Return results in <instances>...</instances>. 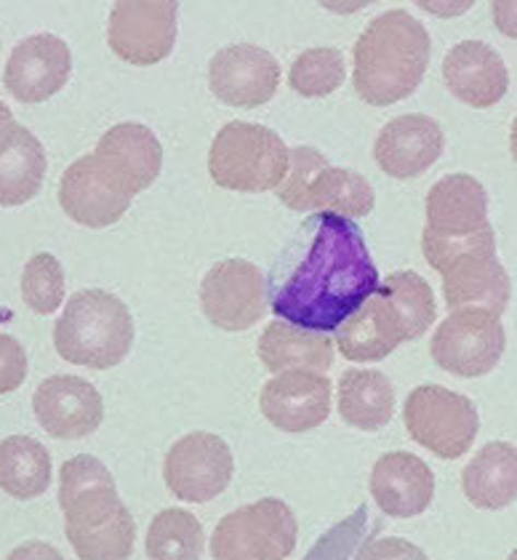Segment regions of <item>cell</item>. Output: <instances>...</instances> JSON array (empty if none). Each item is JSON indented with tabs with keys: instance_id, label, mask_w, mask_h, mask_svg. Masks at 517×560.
<instances>
[{
	"instance_id": "cell-25",
	"label": "cell",
	"mask_w": 517,
	"mask_h": 560,
	"mask_svg": "<svg viewBox=\"0 0 517 560\" xmlns=\"http://www.w3.org/2000/svg\"><path fill=\"white\" fill-rule=\"evenodd\" d=\"M406 342L398 313L376 291L342 326L337 328V347L352 363H376L392 355L395 347Z\"/></svg>"
},
{
	"instance_id": "cell-34",
	"label": "cell",
	"mask_w": 517,
	"mask_h": 560,
	"mask_svg": "<svg viewBox=\"0 0 517 560\" xmlns=\"http://www.w3.org/2000/svg\"><path fill=\"white\" fill-rule=\"evenodd\" d=\"M374 532L376 528H371L368 523V508L361 504L355 513L333 523L324 537L315 541L304 560H361L363 547L368 545Z\"/></svg>"
},
{
	"instance_id": "cell-24",
	"label": "cell",
	"mask_w": 517,
	"mask_h": 560,
	"mask_svg": "<svg viewBox=\"0 0 517 560\" xmlns=\"http://www.w3.org/2000/svg\"><path fill=\"white\" fill-rule=\"evenodd\" d=\"M483 228H491L489 192L474 176L451 174L430 187L424 233L472 235Z\"/></svg>"
},
{
	"instance_id": "cell-18",
	"label": "cell",
	"mask_w": 517,
	"mask_h": 560,
	"mask_svg": "<svg viewBox=\"0 0 517 560\" xmlns=\"http://www.w3.org/2000/svg\"><path fill=\"white\" fill-rule=\"evenodd\" d=\"M446 150V133L435 118L422 113L392 118L379 131L374 144V161L392 179H416L440 161Z\"/></svg>"
},
{
	"instance_id": "cell-27",
	"label": "cell",
	"mask_w": 517,
	"mask_h": 560,
	"mask_svg": "<svg viewBox=\"0 0 517 560\" xmlns=\"http://www.w3.org/2000/svg\"><path fill=\"white\" fill-rule=\"evenodd\" d=\"M257 352L259 361L272 374L294 369L326 374L333 366V339L328 334L307 331L283 320H272L270 326H265Z\"/></svg>"
},
{
	"instance_id": "cell-14",
	"label": "cell",
	"mask_w": 517,
	"mask_h": 560,
	"mask_svg": "<svg viewBox=\"0 0 517 560\" xmlns=\"http://www.w3.org/2000/svg\"><path fill=\"white\" fill-rule=\"evenodd\" d=\"M209 86L230 107H261L278 94L281 65L267 48L254 44L219 48L209 65Z\"/></svg>"
},
{
	"instance_id": "cell-9",
	"label": "cell",
	"mask_w": 517,
	"mask_h": 560,
	"mask_svg": "<svg viewBox=\"0 0 517 560\" xmlns=\"http://www.w3.org/2000/svg\"><path fill=\"white\" fill-rule=\"evenodd\" d=\"M504 347H507V331L496 313L485 307H461L435 328L430 355L448 374L474 380L498 366Z\"/></svg>"
},
{
	"instance_id": "cell-10",
	"label": "cell",
	"mask_w": 517,
	"mask_h": 560,
	"mask_svg": "<svg viewBox=\"0 0 517 560\" xmlns=\"http://www.w3.org/2000/svg\"><path fill=\"white\" fill-rule=\"evenodd\" d=\"M233 475L235 456L214 432H190L179 438L163 462L168 491L192 504H205L224 494Z\"/></svg>"
},
{
	"instance_id": "cell-21",
	"label": "cell",
	"mask_w": 517,
	"mask_h": 560,
	"mask_svg": "<svg viewBox=\"0 0 517 560\" xmlns=\"http://www.w3.org/2000/svg\"><path fill=\"white\" fill-rule=\"evenodd\" d=\"M48 172L46 150L33 131L16 124L0 102V206L14 209L40 192Z\"/></svg>"
},
{
	"instance_id": "cell-32",
	"label": "cell",
	"mask_w": 517,
	"mask_h": 560,
	"mask_svg": "<svg viewBox=\"0 0 517 560\" xmlns=\"http://www.w3.org/2000/svg\"><path fill=\"white\" fill-rule=\"evenodd\" d=\"M346 62L344 54L333 46L307 48L291 65L289 83L299 96L315 100V96L333 94L344 83Z\"/></svg>"
},
{
	"instance_id": "cell-23",
	"label": "cell",
	"mask_w": 517,
	"mask_h": 560,
	"mask_svg": "<svg viewBox=\"0 0 517 560\" xmlns=\"http://www.w3.org/2000/svg\"><path fill=\"white\" fill-rule=\"evenodd\" d=\"M448 307H485L502 315L509 302V276L496 259V248L470 252L440 270Z\"/></svg>"
},
{
	"instance_id": "cell-33",
	"label": "cell",
	"mask_w": 517,
	"mask_h": 560,
	"mask_svg": "<svg viewBox=\"0 0 517 560\" xmlns=\"http://www.w3.org/2000/svg\"><path fill=\"white\" fill-rule=\"evenodd\" d=\"M64 270L54 254H35L22 270V300L33 313L51 315L64 302Z\"/></svg>"
},
{
	"instance_id": "cell-26",
	"label": "cell",
	"mask_w": 517,
	"mask_h": 560,
	"mask_svg": "<svg viewBox=\"0 0 517 560\" xmlns=\"http://www.w3.org/2000/svg\"><path fill=\"white\" fill-rule=\"evenodd\" d=\"M461 491L478 510L509 508L517 497V448L513 443H485L461 470Z\"/></svg>"
},
{
	"instance_id": "cell-12",
	"label": "cell",
	"mask_w": 517,
	"mask_h": 560,
	"mask_svg": "<svg viewBox=\"0 0 517 560\" xmlns=\"http://www.w3.org/2000/svg\"><path fill=\"white\" fill-rule=\"evenodd\" d=\"M200 307L222 331H248L267 313V280L246 259H224L200 283Z\"/></svg>"
},
{
	"instance_id": "cell-31",
	"label": "cell",
	"mask_w": 517,
	"mask_h": 560,
	"mask_svg": "<svg viewBox=\"0 0 517 560\" xmlns=\"http://www.w3.org/2000/svg\"><path fill=\"white\" fill-rule=\"evenodd\" d=\"M144 550L150 560H200L205 550L203 526L181 508L161 510L152 517Z\"/></svg>"
},
{
	"instance_id": "cell-2",
	"label": "cell",
	"mask_w": 517,
	"mask_h": 560,
	"mask_svg": "<svg viewBox=\"0 0 517 560\" xmlns=\"http://www.w3.org/2000/svg\"><path fill=\"white\" fill-rule=\"evenodd\" d=\"M64 534L78 560H129L137 521L118 494L113 472L91 454L67 459L59 472Z\"/></svg>"
},
{
	"instance_id": "cell-19",
	"label": "cell",
	"mask_w": 517,
	"mask_h": 560,
	"mask_svg": "<svg viewBox=\"0 0 517 560\" xmlns=\"http://www.w3.org/2000/svg\"><path fill=\"white\" fill-rule=\"evenodd\" d=\"M96 161L131 198L150 190L161 176L163 148L157 137L142 124H118L102 133L94 150Z\"/></svg>"
},
{
	"instance_id": "cell-28",
	"label": "cell",
	"mask_w": 517,
	"mask_h": 560,
	"mask_svg": "<svg viewBox=\"0 0 517 560\" xmlns=\"http://www.w3.org/2000/svg\"><path fill=\"white\" fill-rule=\"evenodd\" d=\"M395 385L385 371L346 369L339 380V417L350 428L376 432L392 422Z\"/></svg>"
},
{
	"instance_id": "cell-5",
	"label": "cell",
	"mask_w": 517,
	"mask_h": 560,
	"mask_svg": "<svg viewBox=\"0 0 517 560\" xmlns=\"http://www.w3.org/2000/svg\"><path fill=\"white\" fill-rule=\"evenodd\" d=\"M291 172L278 185V198L291 211H328L346 219H363L374 211L376 192L363 174L337 168L315 148L289 150Z\"/></svg>"
},
{
	"instance_id": "cell-17",
	"label": "cell",
	"mask_w": 517,
	"mask_h": 560,
	"mask_svg": "<svg viewBox=\"0 0 517 560\" xmlns=\"http://www.w3.org/2000/svg\"><path fill=\"white\" fill-rule=\"evenodd\" d=\"M131 195L120 190L118 182L105 172L96 155L78 158L59 182V203L72 222L83 228H113L131 209Z\"/></svg>"
},
{
	"instance_id": "cell-3",
	"label": "cell",
	"mask_w": 517,
	"mask_h": 560,
	"mask_svg": "<svg viewBox=\"0 0 517 560\" xmlns=\"http://www.w3.org/2000/svg\"><path fill=\"white\" fill-rule=\"evenodd\" d=\"M432 54L427 27L406 9L379 14L352 48V86L371 107H389L422 86Z\"/></svg>"
},
{
	"instance_id": "cell-30",
	"label": "cell",
	"mask_w": 517,
	"mask_h": 560,
	"mask_svg": "<svg viewBox=\"0 0 517 560\" xmlns=\"http://www.w3.org/2000/svg\"><path fill=\"white\" fill-rule=\"evenodd\" d=\"M379 291L385 300L392 304L398 313L400 326H403L406 342L419 339L437 318V302L432 285L419 272L398 270L389 272L385 283H379Z\"/></svg>"
},
{
	"instance_id": "cell-37",
	"label": "cell",
	"mask_w": 517,
	"mask_h": 560,
	"mask_svg": "<svg viewBox=\"0 0 517 560\" xmlns=\"http://www.w3.org/2000/svg\"><path fill=\"white\" fill-rule=\"evenodd\" d=\"M5 560H64V556L57 550V547L48 545V541L33 539L16 547V550Z\"/></svg>"
},
{
	"instance_id": "cell-1",
	"label": "cell",
	"mask_w": 517,
	"mask_h": 560,
	"mask_svg": "<svg viewBox=\"0 0 517 560\" xmlns=\"http://www.w3.org/2000/svg\"><path fill=\"white\" fill-rule=\"evenodd\" d=\"M294 243L302 259L272 291V313L307 331H337L381 283L366 235L352 219L320 211L304 222Z\"/></svg>"
},
{
	"instance_id": "cell-15",
	"label": "cell",
	"mask_w": 517,
	"mask_h": 560,
	"mask_svg": "<svg viewBox=\"0 0 517 560\" xmlns=\"http://www.w3.org/2000/svg\"><path fill=\"white\" fill-rule=\"evenodd\" d=\"M331 380L318 371H281L259 393V409L281 432L302 435L331 413Z\"/></svg>"
},
{
	"instance_id": "cell-8",
	"label": "cell",
	"mask_w": 517,
	"mask_h": 560,
	"mask_svg": "<svg viewBox=\"0 0 517 560\" xmlns=\"http://www.w3.org/2000/svg\"><path fill=\"white\" fill-rule=\"evenodd\" d=\"M406 430L437 459H459L472 448L480 417L467 395L443 385H419L406 398Z\"/></svg>"
},
{
	"instance_id": "cell-36",
	"label": "cell",
	"mask_w": 517,
	"mask_h": 560,
	"mask_svg": "<svg viewBox=\"0 0 517 560\" xmlns=\"http://www.w3.org/2000/svg\"><path fill=\"white\" fill-rule=\"evenodd\" d=\"M361 560H430L422 547H416L409 539L400 537H385V539H371L363 547Z\"/></svg>"
},
{
	"instance_id": "cell-29",
	"label": "cell",
	"mask_w": 517,
	"mask_h": 560,
	"mask_svg": "<svg viewBox=\"0 0 517 560\" xmlns=\"http://www.w3.org/2000/svg\"><path fill=\"white\" fill-rule=\"evenodd\" d=\"M51 454L30 435H11L0 441V491L30 502L44 497L51 486Z\"/></svg>"
},
{
	"instance_id": "cell-11",
	"label": "cell",
	"mask_w": 517,
	"mask_h": 560,
	"mask_svg": "<svg viewBox=\"0 0 517 560\" xmlns=\"http://www.w3.org/2000/svg\"><path fill=\"white\" fill-rule=\"evenodd\" d=\"M179 5L168 0H124L109 11L107 44L115 57L137 67H150L172 57Z\"/></svg>"
},
{
	"instance_id": "cell-22",
	"label": "cell",
	"mask_w": 517,
	"mask_h": 560,
	"mask_svg": "<svg viewBox=\"0 0 517 560\" xmlns=\"http://www.w3.org/2000/svg\"><path fill=\"white\" fill-rule=\"evenodd\" d=\"M443 81L459 102L489 109L507 94L509 72L496 48L483 40H461L443 59Z\"/></svg>"
},
{
	"instance_id": "cell-13",
	"label": "cell",
	"mask_w": 517,
	"mask_h": 560,
	"mask_svg": "<svg viewBox=\"0 0 517 560\" xmlns=\"http://www.w3.org/2000/svg\"><path fill=\"white\" fill-rule=\"evenodd\" d=\"M33 411L46 435L57 441L89 438L105 422V400L83 376H48L33 395Z\"/></svg>"
},
{
	"instance_id": "cell-7",
	"label": "cell",
	"mask_w": 517,
	"mask_h": 560,
	"mask_svg": "<svg viewBox=\"0 0 517 560\" xmlns=\"http://www.w3.org/2000/svg\"><path fill=\"white\" fill-rule=\"evenodd\" d=\"M299 523L283 499L267 497L219 521L211 539L214 560H285L294 556Z\"/></svg>"
},
{
	"instance_id": "cell-16",
	"label": "cell",
	"mask_w": 517,
	"mask_h": 560,
	"mask_svg": "<svg viewBox=\"0 0 517 560\" xmlns=\"http://www.w3.org/2000/svg\"><path fill=\"white\" fill-rule=\"evenodd\" d=\"M72 75V51L51 33L30 35L11 51L3 86L24 105H40L67 86Z\"/></svg>"
},
{
	"instance_id": "cell-6",
	"label": "cell",
	"mask_w": 517,
	"mask_h": 560,
	"mask_svg": "<svg viewBox=\"0 0 517 560\" xmlns=\"http://www.w3.org/2000/svg\"><path fill=\"white\" fill-rule=\"evenodd\" d=\"M209 174L224 190H278L289 174V148L267 126L233 120L214 137L209 150Z\"/></svg>"
},
{
	"instance_id": "cell-20",
	"label": "cell",
	"mask_w": 517,
	"mask_h": 560,
	"mask_svg": "<svg viewBox=\"0 0 517 560\" xmlns=\"http://www.w3.org/2000/svg\"><path fill=\"white\" fill-rule=\"evenodd\" d=\"M368 491L387 517H416L435 499V475L427 462L409 452L379 456L371 470Z\"/></svg>"
},
{
	"instance_id": "cell-4",
	"label": "cell",
	"mask_w": 517,
	"mask_h": 560,
	"mask_svg": "<svg viewBox=\"0 0 517 560\" xmlns=\"http://www.w3.org/2000/svg\"><path fill=\"white\" fill-rule=\"evenodd\" d=\"M54 347L72 366L91 371L120 366L133 347L129 304L102 289L78 291L54 326Z\"/></svg>"
},
{
	"instance_id": "cell-35",
	"label": "cell",
	"mask_w": 517,
	"mask_h": 560,
	"mask_svg": "<svg viewBox=\"0 0 517 560\" xmlns=\"http://www.w3.org/2000/svg\"><path fill=\"white\" fill-rule=\"evenodd\" d=\"M27 380V352L11 334H0V395H9Z\"/></svg>"
}]
</instances>
